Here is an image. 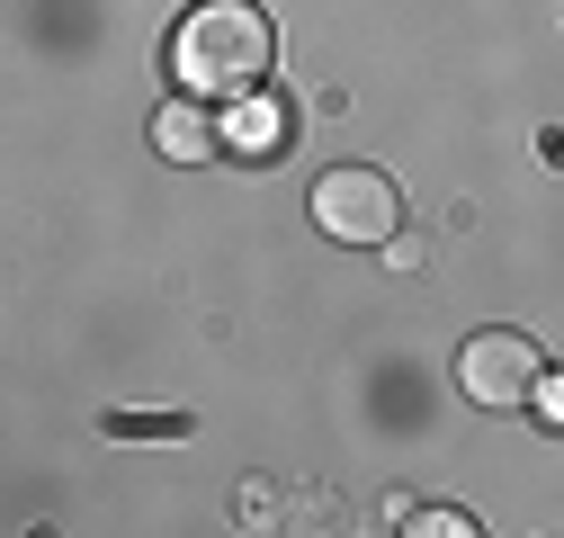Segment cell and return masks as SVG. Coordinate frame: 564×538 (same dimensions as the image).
I'll use <instances>...</instances> for the list:
<instances>
[{"label": "cell", "mask_w": 564, "mask_h": 538, "mask_svg": "<svg viewBox=\"0 0 564 538\" xmlns=\"http://www.w3.org/2000/svg\"><path fill=\"white\" fill-rule=\"evenodd\" d=\"M538 377H546V359H538L529 332H475V342L457 351V386H466V404H484V413L538 404Z\"/></svg>", "instance_id": "obj_3"}, {"label": "cell", "mask_w": 564, "mask_h": 538, "mask_svg": "<svg viewBox=\"0 0 564 538\" xmlns=\"http://www.w3.org/2000/svg\"><path fill=\"white\" fill-rule=\"evenodd\" d=\"M314 225H323L332 243H394L403 197H394V180H386L377 162H340V171L314 180Z\"/></svg>", "instance_id": "obj_2"}, {"label": "cell", "mask_w": 564, "mask_h": 538, "mask_svg": "<svg viewBox=\"0 0 564 538\" xmlns=\"http://www.w3.org/2000/svg\"><path fill=\"white\" fill-rule=\"evenodd\" d=\"M153 153L162 162H180V171H197V162H216L225 153V134H216V117H206V99H171V108H153Z\"/></svg>", "instance_id": "obj_4"}, {"label": "cell", "mask_w": 564, "mask_h": 538, "mask_svg": "<svg viewBox=\"0 0 564 538\" xmlns=\"http://www.w3.org/2000/svg\"><path fill=\"white\" fill-rule=\"evenodd\" d=\"M278 63V28L251 0H197L171 28V82L188 99H251Z\"/></svg>", "instance_id": "obj_1"}, {"label": "cell", "mask_w": 564, "mask_h": 538, "mask_svg": "<svg viewBox=\"0 0 564 538\" xmlns=\"http://www.w3.org/2000/svg\"><path fill=\"white\" fill-rule=\"evenodd\" d=\"M538 413H546V422H564V386H555V377H538Z\"/></svg>", "instance_id": "obj_6"}, {"label": "cell", "mask_w": 564, "mask_h": 538, "mask_svg": "<svg viewBox=\"0 0 564 538\" xmlns=\"http://www.w3.org/2000/svg\"><path fill=\"white\" fill-rule=\"evenodd\" d=\"M242 144H251V153H278V144H288V117H278V108H251V117H242Z\"/></svg>", "instance_id": "obj_5"}]
</instances>
